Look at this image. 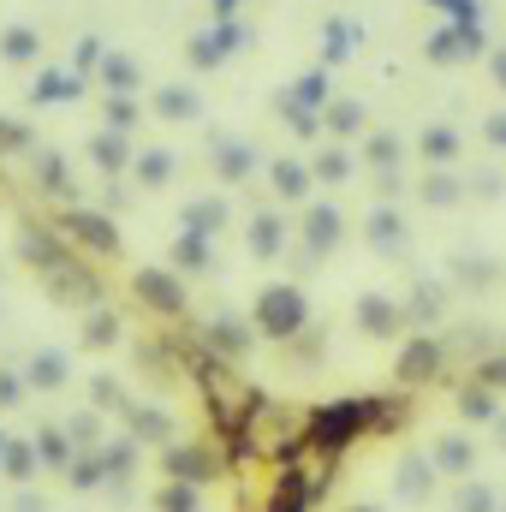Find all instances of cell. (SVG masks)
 <instances>
[{
	"mask_svg": "<svg viewBox=\"0 0 506 512\" xmlns=\"http://www.w3.org/2000/svg\"><path fill=\"white\" fill-rule=\"evenodd\" d=\"M167 512H197V495L191 489H167V501H161Z\"/></svg>",
	"mask_w": 506,
	"mask_h": 512,
	"instance_id": "obj_34",
	"label": "cell"
},
{
	"mask_svg": "<svg viewBox=\"0 0 506 512\" xmlns=\"http://www.w3.org/2000/svg\"><path fill=\"white\" fill-rule=\"evenodd\" d=\"M459 405H465V417H489V411H495V399H489L483 387H471V393H465Z\"/></svg>",
	"mask_w": 506,
	"mask_h": 512,
	"instance_id": "obj_31",
	"label": "cell"
},
{
	"mask_svg": "<svg viewBox=\"0 0 506 512\" xmlns=\"http://www.w3.org/2000/svg\"><path fill=\"white\" fill-rule=\"evenodd\" d=\"M358 322H364L370 334H393V328H399V310H393L387 298H364V304H358Z\"/></svg>",
	"mask_w": 506,
	"mask_h": 512,
	"instance_id": "obj_8",
	"label": "cell"
},
{
	"mask_svg": "<svg viewBox=\"0 0 506 512\" xmlns=\"http://www.w3.org/2000/svg\"><path fill=\"white\" fill-rule=\"evenodd\" d=\"M465 459H471L465 441H441V465H447V471H465Z\"/></svg>",
	"mask_w": 506,
	"mask_h": 512,
	"instance_id": "obj_32",
	"label": "cell"
},
{
	"mask_svg": "<svg viewBox=\"0 0 506 512\" xmlns=\"http://www.w3.org/2000/svg\"><path fill=\"white\" fill-rule=\"evenodd\" d=\"M131 120H137V102H131V96H114V102H108V126L126 131Z\"/></svg>",
	"mask_w": 506,
	"mask_h": 512,
	"instance_id": "obj_26",
	"label": "cell"
},
{
	"mask_svg": "<svg viewBox=\"0 0 506 512\" xmlns=\"http://www.w3.org/2000/svg\"><path fill=\"white\" fill-rule=\"evenodd\" d=\"M102 78H108V90H114V96H131V90H137V60L114 54V60L102 66Z\"/></svg>",
	"mask_w": 506,
	"mask_h": 512,
	"instance_id": "obj_10",
	"label": "cell"
},
{
	"mask_svg": "<svg viewBox=\"0 0 506 512\" xmlns=\"http://www.w3.org/2000/svg\"><path fill=\"white\" fill-rule=\"evenodd\" d=\"M340 54H346V30L334 24V30H328V60H340Z\"/></svg>",
	"mask_w": 506,
	"mask_h": 512,
	"instance_id": "obj_37",
	"label": "cell"
},
{
	"mask_svg": "<svg viewBox=\"0 0 506 512\" xmlns=\"http://www.w3.org/2000/svg\"><path fill=\"white\" fill-rule=\"evenodd\" d=\"M435 364H441V346H435V340H411L405 358H399V376L417 382V376H435Z\"/></svg>",
	"mask_w": 506,
	"mask_h": 512,
	"instance_id": "obj_7",
	"label": "cell"
},
{
	"mask_svg": "<svg viewBox=\"0 0 506 512\" xmlns=\"http://www.w3.org/2000/svg\"><path fill=\"white\" fill-rule=\"evenodd\" d=\"M423 155H429V161L441 167V161H453V155H459V137H453V131H447V126L423 131Z\"/></svg>",
	"mask_w": 506,
	"mask_h": 512,
	"instance_id": "obj_14",
	"label": "cell"
},
{
	"mask_svg": "<svg viewBox=\"0 0 506 512\" xmlns=\"http://www.w3.org/2000/svg\"><path fill=\"white\" fill-rule=\"evenodd\" d=\"M209 227H221V203H191L185 233H209Z\"/></svg>",
	"mask_w": 506,
	"mask_h": 512,
	"instance_id": "obj_20",
	"label": "cell"
},
{
	"mask_svg": "<svg viewBox=\"0 0 506 512\" xmlns=\"http://www.w3.org/2000/svg\"><path fill=\"white\" fill-rule=\"evenodd\" d=\"M131 292H137L149 310H161V316H179V310H185V280H179L173 268H137Z\"/></svg>",
	"mask_w": 506,
	"mask_h": 512,
	"instance_id": "obj_3",
	"label": "cell"
},
{
	"mask_svg": "<svg viewBox=\"0 0 506 512\" xmlns=\"http://www.w3.org/2000/svg\"><path fill=\"white\" fill-rule=\"evenodd\" d=\"M66 233H72L78 245H90L96 256H114V251H120L114 221H108V215H96V209H90V215H84V209H72V215H66Z\"/></svg>",
	"mask_w": 506,
	"mask_h": 512,
	"instance_id": "obj_4",
	"label": "cell"
},
{
	"mask_svg": "<svg viewBox=\"0 0 506 512\" xmlns=\"http://www.w3.org/2000/svg\"><path fill=\"white\" fill-rule=\"evenodd\" d=\"M489 143H501V149H506V114H495V120H489Z\"/></svg>",
	"mask_w": 506,
	"mask_h": 512,
	"instance_id": "obj_39",
	"label": "cell"
},
{
	"mask_svg": "<svg viewBox=\"0 0 506 512\" xmlns=\"http://www.w3.org/2000/svg\"><path fill=\"white\" fill-rule=\"evenodd\" d=\"M495 78H501V90H506V48L495 54Z\"/></svg>",
	"mask_w": 506,
	"mask_h": 512,
	"instance_id": "obj_41",
	"label": "cell"
},
{
	"mask_svg": "<svg viewBox=\"0 0 506 512\" xmlns=\"http://www.w3.org/2000/svg\"><path fill=\"white\" fill-rule=\"evenodd\" d=\"M429 54H435V60H453V54H459V36H447V30H441V36L429 42Z\"/></svg>",
	"mask_w": 506,
	"mask_h": 512,
	"instance_id": "obj_35",
	"label": "cell"
},
{
	"mask_svg": "<svg viewBox=\"0 0 506 512\" xmlns=\"http://www.w3.org/2000/svg\"><path fill=\"white\" fill-rule=\"evenodd\" d=\"M352 512H376V507H352Z\"/></svg>",
	"mask_w": 506,
	"mask_h": 512,
	"instance_id": "obj_43",
	"label": "cell"
},
{
	"mask_svg": "<svg viewBox=\"0 0 506 512\" xmlns=\"http://www.w3.org/2000/svg\"><path fill=\"white\" fill-rule=\"evenodd\" d=\"M24 256H30L36 268H42V262L54 268V262H60V245H54V239H36V233H24Z\"/></svg>",
	"mask_w": 506,
	"mask_h": 512,
	"instance_id": "obj_21",
	"label": "cell"
},
{
	"mask_svg": "<svg viewBox=\"0 0 506 512\" xmlns=\"http://www.w3.org/2000/svg\"><path fill=\"white\" fill-rule=\"evenodd\" d=\"M90 149H96V167H108V173H114V167H126V137H120V131H102Z\"/></svg>",
	"mask_w": 506,
	"mask_h": 512,
	"instance_id": "obj_12",
	"label": "cell"
},
{
	"mask_svg": "<svg viewBox=\"0 0 506 512\" xmlns=\"http://www.w3.org/2000/svg\"><path fill=\"white\" fill-rule=\"evenodd\" d=\"M304 239H310V251H334V245H340V209H334V203L310 209V221H304Z\"/></svg>",
	"mask_w": 506,
	"mask_h": 512,
	"instance_id": "obj_5",
	"label": "cell"
},
{
	"mask_svg": "<svg viewBox=\"0 0 506 512\" xmlns=\"http://www.w3.org/2000/svg\"><path fill=\"white\" fill-rule=\"evenodd\" d=\"M84 334H90V340H114V334H120V322H114V316H108V310H96V316H90V328H84Z\"/></svg>",
	"mask_w": 506,
	"mask_h": 512,
	"instance_id": "obj_30",
	"label": "cell"
},
{
	"mask_svg": "<svg viewBox=\"0 0 506 512\" xmlns=\"http://www.w3.org/2000/svg\"><path fill=\"white\" fill-rule=\"evenodd\" d=\"M346 173H352V161H346L340 149H328V155L316 161V179H346Z\"/></svg>",
	"mask_w": 506,
	"mask_h": 512,
	"instance_id": "obj_25",
	"label": "cell"
},
{
	"mask_svg": "<svg viewBox=\"0 0 506 512\" xmlns=\"http://www.w3.org/2000/svg\"><path fill=\"white\" fill-rule=\"evenodd\" d=\"M304 322H310V304H304L298 286H268V292L256 298V334H268V340H292Z\"/></svg>",
	"mask_w": 506,
	"mask_h": 512,
	"instance_id": "obj_1",
	"label": "cell"
},
{
	"mask_svg": "<svg viewBox=\"0 0 506 512\" xmlns=\"http://www.w3.org/2000/svg\"><path fill=\"white\" fill-rule=\"evenodd\" d=\"M215 6H221V12H233V6H239V0H215Z\"/></svg>",
	"mask_w": 506,
	"mask_h": 512,
	"instance_id": "obj_42",
	"label": "cell"
},
{
	"mask_svg": "<svg viewBox=\"0 0 506 512\" xmlns=\"http://www.w3.org/2000/svg\"><path fill=\"white\" fill-rule=\"evenodd\" d=\"M370 161H376V167H399V143H393L387 131H381V137H370Z\"/></svg>",
	"mask_w": 506,
	"mask_h": 512,
	"instance_id": "obj_24",
	"label": "cell"
},
{
	"mask_svg": "<svg viewBox=\"0 0 506 512\" xmlns=\"http://www.w3.org/2000/svg\"><path fill=\"white\" fill-rule=\"evenodd\" d=\"M215 340H221L227 352H245V346H251V328H239V322H215Z\"/></svg>",
	"mask_w": 506,
	"mask_h": 512,
	"instance_id": "obj_22",
	"label": "cell"
},
{
	"mask_svg": "<svg viewBox=\"0 0 506 512\" xmlns=\"http://www.w3.org/2000/svg\"><path fill=\"white\" fill-rule=\"evenodd\" d=\"M459 512H489V489H465V501H459Z\"/></svg>",
	"mask_w": 506,
	"mask_h": 512,
	"instance_id": "obj_36",
	"label": "cell"
},
{
	"mask_svg": "<svg viewBox=\"0 0 506 512\" xmlns=\"http://www.w3.org/2000/svg\"><path fill=\"white\" fill-rule=\"evenodd\" d=\"M280 245H286V221L274 215V209H262L251 221V251L256 256H280Z\"/></svg>",
	"mask_w": 506,
	"mask_h": 512,
	"instance_id": "obj_6",
	"label": "cell"
},
{
	"mask_svg": "<svg viewBox=\"0 0 506 512\" xmlns=\"http://www.w3.org/2000/svg\"><path fill=\"white\" fill-rule=\"evenodd\" d=\"M304 501H310V483H304V477H286V483L274 489V507L268 512H304Z\"/></svg>",
	"mask_w": 506,
	"mask_h": 512,
	"instance_id": "obj_13",
	"label": "cell"
},
{
	"mask_svg": "<svg viewBox=\"0 0 506 512\" xmlns=\"http://www.w3.org/2000/svg\"><path fill=\"white\" fill-rule=\"evenodd\" d=\"M483 382H506V358H489L483 364Z\"/></svg>",
	"mask_w": 506,
	"mask_h": 512,
	"instance_id": "obj_38",
	"label": "cell"
},
{
	"mask_svg": "<svg viewBox=\"0 0 506 512\" xmlns=\"http://www.w3.org/2000/svg\"><path fill=\"white\" fill-rule=\"evenodd\" d=\"M274 191H280V197H304V191H310V173H304L298 161H274Z\"/></svg>",
	"mask_w": 506,
	"mask_h": 512,
	"instance_id": "obj_9",
	"label": "cell"
},
{
	"mask_svg": "<svg viewBox=\"0 0 506 512\" xmlns=\"http://www.w3.org/2000/svg\"><path fill=\"white\" fill-rule=\"evenodd\" d=\"M358 114H364L358 102H340V108H334L328 120H334V126H340V131H358Z\"/></svg>",
	"mask_w": 506,
	"mask_h": 512,
	"instance_id": "obj_33",
	"label": "cell"
},
{
	"mask_svg": "<svg viewBox=\"0 0 506 512\" xmlns=\"http://www.w3.org/2000/svg\"><path fill=\"white\" fill-rule=\"evenodd\" d=\"M423 197H429V203H453V197H459V179H447V173H441V179H429V191H423Z\"/></svg>",
	"mask_w": 506,
	"mask_h": 512,
	"instance_id": "obj_29",
	"label": "cell"
},
{
	"mask_svg": "<svg viewBox=\"0 0 506 512\" xmlns=\"http://www.w3.org/2000/svg\"><path fill=\"white\" fill-rule=\"evenodd\" d=\"M376 411L370 405H328V411H316V423H310V447H322V453H340L364 423H370Z\"/></svg>",
	"mask_w": 506,
	"mask_h": 512,
	"instance_id": "obj_2",
	"label": "cell"
},
{
	"mask_svg": "<svg viewBox=\"0 0 506 512\" xmlns=\"http://www.w3.org/2000/svg\"><path fill=\"white\" fill-rule=\"evenodd\" d=\"M12 399H18V382H12V376H0V405H12Z\"/></svg>",
	"mask_w": 506,
	"mask_h": 512,
	"instance_id": "obj_40",
	"label": "cell"
},
{
	"mask_svg": "<svg viewBox=\"0 0 506 512\" xmlns=\"http://www.w3.org/2000/svg\"><path fill=\"white\" fill-rule=\"evenodd\" d=\"M60 96H72V84H66V78H54V72H48V78H42V84H36V102H60Z\"/></svg>",
	"mask_w": 506,
	"mask_h": 512,
	"instance_id": "obj_27",
	"label": "cell"
},
{
	"mask_svg": "<svg viewBox=\"0 0 506 512\" xmlns=\"http://www.w3.org/2000/svg\"><path fill=\"white\" fill-rule=\"evenodd\" d=\"M251 173V149L245 143H221V179H245Z\"/></svg>",
	"mask_w": 506,
	"mask_h": 512,
	"instance_id": "obj_16",
	"label": "cell"
},
{
	"mask_svg": "<svg viewBox=\"0 0 506 512\" xmlns=\"http://www.w3.org/2000/svg\"><path fill=\"white\" fill-rule=\"evenodd\" d=\"M30 376H36V382H66V364H60V358H54V352H42V358H36V364H30Z\"/></svg>",
	"mask_w": 506,
	"mask_h": 512,
	"instance_id": "obj_23",
	"label": "cell"
},
{
	"mask_svg": "<svg viewBox=\"0 0 506 512\" xmlns=\"http://www.w3.org/2000/svg\"><path fill=\"white\" fill-rule=\"evenodd\" d=\"M370 239L387 245V251L399 245V215H393V209H376V215H370Z\"/></svg>",
	"mask_w": 506,
	"mask_h": 512,
	"instance_id": "obj_18",
	"label": "cell"
},
{
	"mask_svg": "<svg viewBox=\"0 0 506 512\" xmlns=\"http://www.w3.org/2000/svg\"><path fill=\"white\" fill-rule=\"evenodd\" d=\"M155 108H161L167 120H191V114H197V96H191V90H161Z\"/></svg>",
	"mask_w": 506,
	"mask_h": 512,
	"instance_id": "obj_15",
	"label": "cell"
},
{
	"mask_svg": "<svg viewBox=\"0 0 506 512\" xmlns=\"http://www.w3.org/2000/svg\"><path fill=\"white\" fill-rule=\"evenodd\" d=\"M36 179H42L48 191H60V185H66V173H60V155H42V167H36Z\"/></svg>",
	"mask_w": 506,
	"mask_h": 512,
	"instance_id": "obj_28",
	"label": "cell"
},
{
	"mask_svg": "<svg viewBox=\"0 0 506 512\" xmlns=\"http://www.w3.org/2000/svg\"><path fill=\"white\" fill-rule=\"evenodd\" d=\"M167 173H173V155H167V149H149V155L137 161V179H143V185H161Z\"/></svg>",
	"mask_w": 506,
	"mask_h": 512,
	"instance_id": "obj_17",
	"label": "cell"
},
{
	"mask_svg": "<svg viewBox=\"0 0 506 512\" xmlns=\"http://www.w3.org/2000/svg\"><path fill=\"white\" fill-rule=\"evenodd\" d=\"M173 262H179V268H209V239H203V233H179Z\"/></svg>",
	"mask_w": 506,
	"mask_h": 512,
	"instance_id": "obj_11",
	"label": "cell"
},
{
	"mask_svg": "<svg viewBox=\"0 0 506 512\" xmlns=\"http://www.w3.org/2000/svg\"><path fill=\"white\" fill-rule=\"evenodd\" d=\"M30 54H36V30L12 24V30H6V60H30Z\"/></svg>",
	"mask_w": 506,
	"mask_h": 512,
	"instance_id": "obj_19",
	"label": "cell"
}]
</instances>
